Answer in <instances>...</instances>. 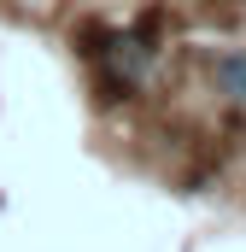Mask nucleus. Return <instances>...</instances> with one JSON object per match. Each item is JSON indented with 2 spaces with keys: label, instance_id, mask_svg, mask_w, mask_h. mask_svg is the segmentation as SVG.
<instances>
[{
  "label": "nucleus",
  "instance_id": "f03ea898",
  "mask_svg": "<svg viewBox=\"0 0 246 252\" xmlns=\"http://www.w3.org/2000/svg\"><path fill=\"white\" fill-rule=\"evenodd\" d=\"M205 12L217 24H235V18H246V0H205Z\"/></svg>",
  "mask_w": 246,
  "mask_h": 252
},
{
  "label": "nucleus",
  "instance_id": "f257e3e1",
  "mask_svg": "<svg viewBox=\"0 0 246 252\" xmlns=\"http://www.w3.org/2000/svg\"><path fill=\"white\" fill-rule=\"evenodd\" d=\"M217 76L229 82V94H241V100H246V53H229V59H217Z\"/></svg>",
  "mask_w": 246,
  "mask_h": 252
}]
</instances>
